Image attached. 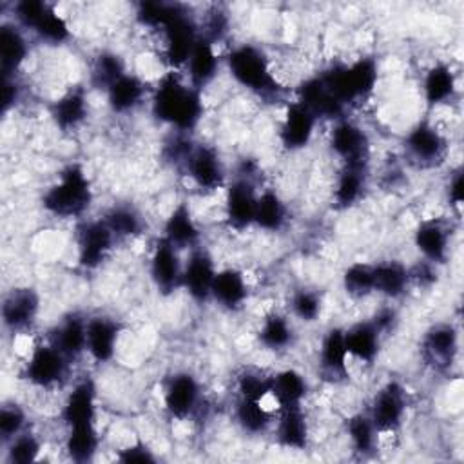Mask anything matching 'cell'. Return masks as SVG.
<instances>
[{
    "instance_id": "1",
    "label": "cell",
    "mask_w": 464,
    "mask_h": 464,
    "mask_svg": "<svg viewBox=\"0 0 464 464\" xmlns=\"http://www.w3.org/2000/svg\"><path fill=\"white\" fill-rule=\"evenodd\" d=\"M152 112L160 121L176 127L179 132L192 130L203 116V100L196 87L179 80L170 71L156 85L152 92Z\"/></svg>"
},
{
    "instance_id": "2",
    "label": "cell",
    "mask_w": 464,
    "mask_h": 464,
    "mask_svg": "<svg viewBox=\"0 0 464 464\" xmlns=\"http://www.w3.org/2000/svg\"><path fill=\"white\" fill-rule=\"evenodd\" d=\"M92 201V188L85 170L71 163L42 196L44 208L54 218H78Z\"/></svg>"
},
{
    "instance_id": "3",
    "label": "cell",
    "mask_w": 464,
    "mask_h": 464,
    "mask_svg": "<svg viewBox=\"0 0 464 464\" xmlns=\"http://www.w3.org/2000/svg\"><path fill=\"white\" fill-rule=\"evenodd\" d=\"M227 67L236 83H239L254 94L268 98L277 96L281 89L266 54L252 44L236 45L227 54Z\"/></svg>"
},
{
    "instance_id": "4",
    "label": "cell",
    "mask_w": 464,
    "mask_h": 464,
    "mask_svg": "<svg viewBox=\"0 0 464 464\" xmlns=\"http://www.w3.org/2000/svg\"><path fill=\"white\" fill-rule=\"evenodd\" d=\"M67 364L69 359L53 343L38 344L24 366V379L34 388H53L65 379Z\"/></svg>"
},
{
    "instance_id": "5",
    "label": "cell",
    "mask_w": 464,
    "mask_h": 464,
    "mask_svg": "<svg viewBox=\"0 0 464 464\" xmlns=\"http://www.w3.org/2000/svg\"><path fill=\"white\" fill-rule=\"evenodd\" d=\"M406 415V392L401 382L390 381L373 395L368 417L379 435L393 433Z\"/></svg>"
},
{
    "instance_id": "6",
    "label": "cell",
    "mask_w": 464,
    "mask_h": 464,
    "mask_svg": "<svg viewBox=\"0 0 464 464\" xmlns=\"http://www.w3.org/2000/svg\"><path fill=\"white\" fill-rule=\"evenodd\" d=\"M330 149L346 167H368V136L357 123L346 118L334 121L330 130Z\"/></svg>"
},
{
    "instance_id": "7",
    "label": "cell",
    "mask_w": 464,
    "mask_h": 464,
    "mask_svg": "<svg viewBox=\"0 0 464 464\" xmlns=\"http://www.w3.org/2000/svg\"><path fill=\"white\" fill-rule=\"evenodd\" d=\"M185 170L201 190L212 192L225 185V167L218 150L210 145H196L190 149Z\"/></svg>"
},
{
    "instance_id": "8",
    "label": "cell",
    "mask_w": 464,
    "mask_h": 464,
    "mask_svg": "<svg viewBox=\"0 0 464 464\" xmlns=\"http://www.w3.org/2000/svg\"><path fill=\"white\" fill-rule=\"evenodd\" d=\"M116 237L103 219L87 221L78 232V263L92 270L98 268L109 256Z\"/></svg>"
},
{
    "instance_id": "9",
    "label": "cell",
    "mask_w": 464,
    "mask_h": 464,
    "mask_svg": "<svg viewBox=\"0 0 464 464\" xmlns=\"http://www.w3.org/2000/svg\"><path fill=\"white\" fill-rule=\"evenodd\" d=\"M149 270L158 292L163 295L172 294L181 286L183 263L179 259V250L161 237L152 250Z\"/></svg>"
},
{
    "instance_id": "10",
    "label": "cell",
    "mask_w": 464,
    "mask_h": 464,
    "mask_svg": "<svg viewBox=\"0 0 464 464\" xmlns=\"http://www.w3.org/2000/svg\"><path fill=\"white\" fill-rule=\"evenodd\" d=\"M216 274H218V268L214 265L212 256L207 250L192 248L190 256L183 263L181 286L187 290V294L194 301L203 303L210 297Z\"/></svg>"
},
{
    "instance_id": "11",
    "label": "cell",
    "mask_w": 464,
    "mask_h": 464,
    "mask_svg": "<svg viewBox=\"0 0 464 464\" xmlns=\"http://www.w3.org/2000/svg\"><path fill=\"white\" fill-rule=\"evenodd\" d=\"M163 404L172 419L190 417L199 404V382L188 372L174 373L163 392Z\"/></svg>"
},
{
    "instance_id": "12",
    "label": "cell",
    "mask_w": 464,
    "mask_h": 464,
    "mask_svg": "<svg viewBox=\"0 0 464 464\" xmlns=\"http://www.w3.org/2000/svg\"><path fill=\"white\" fill-rule=\"evenodd\" d=\"M256 203H257V194H256L254 183L248 178L234 179L227 187V194H225L227 223L236 230H243L254 225Z\"/></svg>"
},
{
    "instance_id": "13",
    "label": "cell",
    "mask_w": 464,
    "mask_h": 464,
    "mask_svg": "<svg viewBox=\"0 0 464 464\" xmlns=\"http://www.w3.org/2000/svg\"><path fill=\"white\" fill-rule=\"evenodd\" d=\"M40 297L33 288H13L2 304L4 326L11 332L29 330L38 315Z\"/></svg>"
},
{
    "instance_id": "14",
    "label": "cell",
    "mask_w": 464,
    "mask_h": 464,
    "mask_svg": "<svg viewBox=\"0 0 464 464\" xmlns=\"http://www.w3.org/2000/svg\"><path fill=\"white\" fill-rule=\"evenodd\" d=\"M317 118L299 102L288 103L283 123L279 129V140L281 145L286 150H301L304 149L314 136Z\"/></svg>"
},
{
    "instance_id": "15",
    "label": "cell",
    "mask_w": 464,
    "mask_h": 464,
    "mask_svg": "<svg viewBox=\"0 0 464 464\" xmlns=\"http://www.w3.org/2000/svg\"><path fill=\"white\" fill-rule=\"evenodd\" d=\"M301 105H304L317 120L328 118V120H341L344 118V105L326 89L321 76H312L301 82L297 87V100Z\"/></svg>"
},
{
    "instance_id": "16",
    "label": "cell",
    "mask_w": 464,
    "mask_h": 464,
    "mask_svg": "<svg viewBox=\"0 0 464 464\" xmlns=\"http://www.w3.org/2000/svg\"><path fill=\"white\" fill-rule=\"evenodd\" d=\"M406 152L420 165H435L446 152V140L437 127L428 121L417 123L404 140Z\"/></svg>"
},
{
    "instance_id": "17",
    "label": "cell",
    "mask_w": 464,
    "mask_h": 464,
    "mask_svg": "<svg viewBox=\"0 0 464 464\" xmlns=\"http://www.w3.org/2000/svg\"><path fill=\"white\" fill-rule=\"evenodd\" d=\"M96 419V386L92 379L78 381L62 406V420L71 426L92 424Z\"/></svg>"
},
{
    "instance_id": "18",
    "label": "cell",
    "mask_w": 464,
    "mask_h": 464,
    "mask_svg": "<svg viewBox=\"0 0 464 464\" xmlns=\"http://www.w3.org/2000/svg\"><path fill=\"white\" fill-rule=\"evenodd\" d=\"M457 346V330L451 324H435L424 334L422 357L433 368H446L453 362Z\"/></svg>"
},
{
    "instance_id": "19",
    "label": "cell",
    "mask_w": 464,
    "mask_h": 464,
    "mask_svg": "<svg viewBox=\"0 0 464 464\" xmlns=\"http://www.w3.org/2000/svg\"><path fill=\"white\" fill-rule=\"evenodd\" d=\"M348 350L344 343V330L330 328L319 346V368L330 381H341L348 375Z\"/></svg>"
},
{
    "instance_id": "20",
    "label": "cell",
    "mask_w": 464,
    "mask_h": 464,
    "mask_svg": "<svg viewBox=\"0 0 464 464\" xmlns=\"http://www.w3.org/2000/svg\"><path fill=\"white\" fill-rule=\"evenodd\" d=\"M413 243L424 259L431 265L444 263L448 257L450 234L442 221L424 219L413 232Z\"/></svg>"
},
{
    "instance_id": "21",
    "label": "cell",
    "mask_w": 464,
    "mask_h": 464,
    "mask_svg": "<svg viewBox=\"0 0 464 464\" xmlns=\"http://www.w3.org/2000/svg\"><path fill=\"white\" fill-rule=\"evenodd\" d=\"M187 76H188V83L192 87H196L198 91L205 85H208L219 69V56L216 54L214 49V42H210L208 38L201 36L198 38L188 60H187Z\"/></svg>"
},
{
    "instance_id": "22",
    "label": "cell",
    "mask_w": 464,
    "mask_h": 464,
    "mask_svg": "<svg viewBox=\"0 0 464 464\" xmlns=\"http://www.w3.org/2000/svg\"><path fill=\"white\" fill-rule=\"evenodd\" d=\"M210 297L225 310H239L248 297V285L243 272H239L237 268L218 270L212 283Z\"/></svg>"
},
{
    "instance_id": "23",
    "label": "cell",
    "mask_w": 464,
    "mask_h": 464,
    "mask_svg": "<svg viewBox=\"0 0 464 464\" xmlns=\"http://www.w3.org/2000/svg\"><path fill=\"white\" fill-rule=\"evenodd\" d=\"M67 359L87 352V319L78 314L65 315L51 332V341Z\"/></svg>"
},
{
    "instance_id": "24",
    "label": "cell",
    "mask_w": 464,
    "mask_h": 464,
    "mask_svg": "<svg viewBox=\"0 0 464 464\" xmlns=\"http://www.w3.org/2000/svg\"><path fill=\"white\" fill-rule=\"evenodd\" d=\"M306 392H308V382L304 375L294 368L279 370L270 379V395L279 406V410L303 408Z\"/></svg>"
},
{
    "instance_id": "25",
    "label": "cell",
    "mask_w": 464,
    "mask_h": 464,
    "mask_svg": "<svg viewBox=\"0 0 464 464\" xmlns=\"http://www.w3.org/2000/svg\"><path fill=\"white\" fill-rule=\"evenodd\" d=\"M120 326L109 317L87 319V352L96 362H109L114 357Z\"/></svg>"
},
{
    "instance_id": "26",
    "label": "cell",
    "mask_w": 464,
    "mask_h": 464,
    "mask_svg": "<svg viewBox=\"0 0 464 464\" xmlns=\"http://www.w3.org/2000/svg\"><path fill=\"white\" fill-rule=\"evenodd\" d=\"M163 239L181 248H196L199 239V228L190 214V208L185 201L178 203L163 225Z\"/></svg>"
},
{
    "instance_id": "27",
    "label": "cell",
    "mask_w": 464,
    "mask_h": 464,
    "mask_svg": "<svg viewBox=\"0 0 464 464\" xmlns=\"http://www.w3.org/2000/svg\"><path fill=\"white\" fill-rule=\"evenodd\" d=\"M381 332L372 321H361L344 330L348 355L364 364H372L381 350Z\"/></svg>"
},
{
    "instance_id": "28",
    "label": "cell",
    "mask_w": 464,
    "mask_h": 464,
    "mask_svg": "<svg viewBox=\"0 0 464 464\" xmlns=\"http://www.w3.org/2000/svg\"><path fill=\"white\" fill-rule=\"evenodd\" d=\"M147 87L143 83V80L136 74L125 72L123 76H120L107 91V103L111 107L112 112L116 114H127L132 112L136 107L141 105L143 98H145Z\"/></svg>"
},
{
    "instance_id": "29",
    "label": "cell",
    "mask_w": 464,
    "mask_h": 464,
    "mask_svg": "<svg viewBox=\"0 0 464 464\" xmlns=\"http://www.w3.org/2000/svg\"><path fill=\"white\" fill-rule=\"evenodd\" d=\"M276 439L286 450H304L308 444V422L303 408L279 410L276 422Z\"/></svg>"
},
{
    "instance_id": "30",
    "label": "cell",
    "mask_w": 464,
    "mask_h": 464,
    "mask_svg": "<svg viewBox=\"0 0 464 464\" xmlns=\"http://www.w3.org/2000/svg\"><path fill=\"white\" fill-rule=\"evenodd\" d=\"M29 53L22 29L14 24H2L0 27V67L4 76H14L18 67L25 62Z\"/></svg>"
},
{
    "instance_id": "31",
    "label": "cell",
    "mask_w": 464,
    "mask_h": 464,
    "mask_svg": "<svg viewBox=\"0 0 464 464\" xmlns=\"http://www.w3.org/2000/svg\"><path fill=\"white\" fill-rule=\"evenodd\" d=\"M372 266H373V292L388 299H397L406 292L411 277H410V270L401 261H381Z\"/></svg>"
},
{
    "instance_id": "32",
    "label": "cell",
    "mask_w": 464,
    "mask_h": 464,
    "mask_svg": "<svg viewBox=\"0 0 464 464\" xmlns=\"http://www.w3.org/2000/svg\"><path fill=\"white\" fill-rule=\"evenodd\" d=\"M87 96L82 89H72L60 96L53 107H51V116L56 123V127L63 132L74 130L87 116Z\"/></svg>"
},
{
    "instance_id": "33",
    "label": "cell",
    "mask_w": 464,
    "mask_h": 464,
    "mask_svg": "<svg viewBox=\"0 0 464 464\" xmlns=\"http://www.w3.org/2000/svg\"><path fill=\"white\" fill-rule=\"evenodd\" d=\"M455 74L448 63H435L428 69L424 74L422 82V91H424V100L428 105H440L446 103L448 100L453 98L455 94Z\"/></svg>"
},
{
    "instance_id": "34",
    "label": "cell",
    "mask_w": 464,
    "mask_h": 464,
    "mask_svg": "<svg viewBox=\"0 0 464 464\" xmlns=\"http://www.w3.org/2000/svg\"><path fill=\"white\" fill-rule=\"evenodd\" d=\"M63 448L67 455L76 460V462H87L92 460L98 448H100V435L96 430V424H80V426H71Z\"/></svg>"
},
{
    "instance_id": "35",
    "label": "cell",
    "mask_w": 464,
    "mask_h": 464,
    "mask_svg": "<svg viewBox=\"0 0 464 464\" xmlns=\"http://www.w3.org/2000/svg\"><path fill=\"white\" fill-rule=\"evenodd\" d=\"M366 169L368 167L343 165L334 187V201L337 207L348 208L361 199L366 187Z\"/></svg>"
},
{
    "instance_id": "36",
    "label": "cell",
    "mask_w": 464,
    "mask_h": 464,
    "mask_svg": "<svg viewBox=\"0 0 464 464\" xmlns=\"http://www.w3.org/2000/svg\"><path fill=\"white\" fill-rule=\"evenodd\" d=\"M286 223V207L277 192L263 190L257 194L254 225L266 232H279Z\"/></svg>"
},
{
    "instance_id": "37",
    "label": "cell",
    "mask_w": 464,
    "mask_h": 464,
    "mask_svg": "<svg viewBox=\"0 0 464 464\" xmlns=\"http://www.w3.org/2000/svg\"><path fill=\"white\" fill-rule=\"evenodd\" d=\"M257 339L266 350L281 352L294 343V328L286 315L272 312L263 319L261 328L257 332Z\"/></svg>"
},
{
    "instance_id": "38",
    "label": "cell",
    "mask_w": 464,
    "mask_h": 464,
    "mask_svg": "<svg viewBox=\"0 0 464 464\" xmlns=\"http://www.w3.org/2000/svg\"><path fill=\"white\" fill-rule=\"evenodd\" d=\"M234 417L243 431L259 435L268 430V426L274 422L272 413L263 406V401L254 399H243L239 397L234 408Z\"/></svg>"
},
{
    "instance_id": "39",
    "label": "cell",
    "mask_w": 464,
    "mask_h": 464,
    "mask_svg": "<svg viewBox=\"0 0 464 464\" xmlns=\"http://www.w3.org/2000/svg\"><path fill=\"white\" fill-rule=\"evenodd\" d=\"M125 72H127L125 63L120 54L112 51H102L94 58V63L91 69V82L94 87L107 91Z\"/></svg>"
},
{
    "instance_id": "40",
    "label": "cell",
    "mask_w": 464,
    "mask_h": 464,
    "mask_svg": "<svg viewBox=\"0 0 464 464\" xmlns=\"http://www.w3.org/2000/svg\"><path fill=\"white\" fill-rule=\"evenodd\" d=\"M350 83L355 94V100L370 96L377 85V63L373 58H359L348 65Z\"/></svg>"
},
{
    "instance_id": "41",
    "label": "cell",
    "mask_w": 464,
    "mask_h": 464,
    "mask_svg": "<svg viewBox=\"0 0 464 464\" xmlns=\"http://www.w3.org/2000/svg\"><path fill=\"white\" fill-rule=\"evenodd\" d=\"M346 435L350 439L352 448L357 453H370L375 446L377 430L373 428L368 413H355L346 420Z\"/></svg>"
},
{
    "instance_id": "42",
    "label": "cell",
    "mask_w": 464,
    "mask_h": 464,
    "mask_svg": "<svg viewBox=\"0 0 464 464\" xmlns=\"http://www.w3.org/2000/svg\"><path fill=\"white\" fill-rule=\"evenodd\" d=\"M31 31L47 44H63L71 34L65 18L53 5H47L45 13Z\"/></svg>"
},
{
    "instance_id": "43",
    "label": "cell",
    "mask_w": 464,
    "mask_h": 464,
    "mask_svg": "<svg viewBox=\"0 0 464 464\" xmlns=\"http://www.w3.org/2000/svg\"><path fill=\"white\" fill-rule=\"evenodd\" d=\"M103 221L112 230L116 239L118 237H132V236L140 234V230H141V218H140V214L132 207H125V205L112 207L105 214Z\"/></svg>"
},
{
    "instance_id": "44",
    "label": "cell",
    "mask_w": 464,
    "mask_h": 464,
    "mask_svg": "<svg viewBox=\"0 0 464 464\" xmlns=\"http://www.w3.org/2000/svg\"><path fill=\"white\" fill-rule=\"evenodd\" d=\"M343 286L352 297H366L373 292V266L366 263H352L343 274Z\"/></svg>"
},
{
    "instance_id": "45",
    "label": "cell",
    "mask_w": 464,
    "mask_h": 464,
    "mask_svg": "<svg viewBox=\"0 0 464 464\" xmlns=\"http://www.w3.org/2000/svg\"><path fill=\"white\" fill-rule=\"evenodd\" d=\"M40 451H42V444L38 437L29 431H22L9 440L7 460L14 464H29L38 459Z\"/></svg>"
},
{
    "instance_id": "46",
    "label": "cell",
    "mask_w": 464,
    "mask_h": 464,
    "mask_svg": "<svg viewBox=\"0 0 464 464\" xmlns=\"http://www.w3.org/2000/svg\"><path fill=\"white\" fill-rule=\"evenodd\" d=\"M270 379L272 375H266L263 372L246 370L237 377V395L243 399L263 401L270 395Z\"/></svg>"
},
{
    "instance_id": "47",
    "label": "cell",
    "mask_w": 464,
    "mask_h": 464,
    "mask_svg": "<svg viewBox=\"0 0 464 464\" xmlns=\"http://www.w3.org/2000/svg\"><path fill=\"white\" fill-rule=\"evenodd\" d=\"M321 297L314 290H295L290 299V310L294 317L303 323H314L321 315Z\"/></svg>"
},
{
    "instance_id": "48",
    "label": "cell",
    "mask_w": 464,
    "mask_h": 464,
    "mask_svg": "<svg viewBox=\"0 0 464 464\" xmlns=\"http://www.w3.org/2000/svg\"><path fill=\"white\" fill-rule=\"evenodd\" d=\"M25 411L18 404H4L0 410V435L4 440H11L24 431Z\"/></svg>"
},
{
    "instance_id": "49",
    "label": "cell",
    "mask_w": 464,
    "mask_h": 464,
    "mask_svg": "<svg viewBox=\"0 0 464 464\" xmlns=\"http://www.w3.org/2000/svg\"><path fill=\"white\" fill-rule=\"evenodd\" d=\"M47 5L49 4L40 2V0H22V2L14 4L13 13H14L18 27L33 29L36 25V22L40 20V16L45 13Z\"/></svg>"
},
{
    "instance_id": "50",
    "label": "cell",
    "mask_w": 464,
    "mask_h": 464,
    "mask_svg": "<svg viewBox=\"0 0 464 464\" xmlns=\"http://www.w3.org/2000/svg\"><path fill=\"white\" fill-rule=\"evenodd\" d=\"M118 460L121 462H154L156 457L143 442H134L118 453Z\"/></svg>"
},
{
    "instance_id": "51",
    "label": "cell",
    "mask_w": 464,
    "mask_h": 464,
    "mask_svg": "<svg viewBox=\"0 0 464 464\" xmlns=\"http://www.w3.org/2000/svg\"><path fill=\"white\" fill-rule=\"evenodd\" d=\"M20 98V85L16 83L14 76H4L2 87V111L7 112Z\"/></svg>"
},
{
    "instance_id": "52",
    "label": "cell",
    "mask_w": 464,
    "mask_h": 464,
    "mask_svg": "<svg viewBox=\"0 0 464 464\" xmlns=\"http://www.w3.org/2000/svg\"><path fill=\"white\" fill-rule=\"evenodd\" d=\"M448 199L451 201L453 207H460L462 199H464V178L462 172L457 170L448 185Z\"/></svg>"
},
{
    "instance_id": "53",
    "label": "cell",
    "mask_w": 464,
    "mask_h": 464,
    "mask_svg": "<svg viewBox=\"0 0 464 464\" xmlns=\"http://www.w3.org/2000/svg\"><path fill=\"white\" fill-rule=\"evenodd\" d=\"M395 321H397V315H395V312H393L392 308H382V310H379V312L375 314V317L372 319V323L375 324V328H377L381 334H384V332H388L390 328H393Z\"/></svg>"
}]
</instances>
